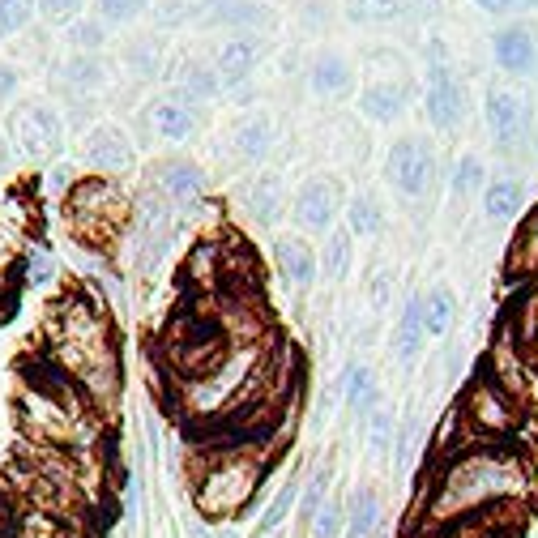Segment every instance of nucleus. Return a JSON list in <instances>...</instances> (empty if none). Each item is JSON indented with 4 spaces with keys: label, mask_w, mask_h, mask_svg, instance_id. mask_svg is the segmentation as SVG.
Wrapping results in <instances>:
<instances>
[{
    "label": "nucleus",
    "mask_w": 538,
    "mask_h": 538,
    "mask_svg": "<svg viewBox=\"0 0 538 538\" xmlns=\"http://www.w3.org/2000/svg\"><path fill=\"white\" fill-rule=\"evenodd\" d=\"M65 223L86 252H112L120 235H129L133 201L124 193V184L112 176L73 180V188L65 193Z\"/></svg>",
    "instance_id": "nucleus-4"
},
{
    "label": "nucleus",
    "mask_w": 538,
    "mask_h": 538,
    "mask_svg": "<svg viewBox=\"0 0 538 538\" xmlns=\"http://www.w3.org/2000/svg\"><path fill=\"white\" fill-rule=\"evenodd\" d=\"M479 9H487V13H504V9H513V0H474Z\"/></svg>",
    "instance_id": "nucleus-45"
},
{
    "label": "nucleus",
    "mask_w": 538,
    "mask_h": 538,
    "mask_svg": "<svg viewBox=\"0 0 538 538\" xmlns=\"http://www.w3.org/2000/svg\"><path fill=\"white\" fill-rule=\"evenodd\" d=\"M453 321H457V299H453V291L449 287H432L423 295V329L432 338H445L449 329H453Z\"/></svg>",
    "instance_id": "nucleus-29"
},
{
    "label": "nucleus",
    "mask_w": 538,
    "mask_h": 538,
    "mask_svg": "<svg viewBox=\"0 0 538 538\" xmlns=\"http://www.w3.org/2000/svg\"><path fill=\"white\" fill-rule=\"evenodd\" d=\"M257 60H261V43L252 35H235V39H227L223 47H218L214 69H218V77H223V86H240V82L252 77Z\"/></svg>",
    "instance_id": "nucleus-21"
},
{
    "label": "nucleus",
    "mask_w": 538,
    "mask_h": 538,
    "mask_svg": "<svg viewBox=\"0 0 538 538\" xmlns=\"http://www.w3.org/2000/svg\"><path fill=\"white\" fill-rule=\"evenodd\" d=\"M483 116H487V129H492V137L500 141V146H517V141L526 137V129H530L526 103H521L517 94H509V90H492V94H487Z\"/></svg>",
    "instance_id": "nucleus-14"
},
{
    "label": "nucleus",
    "mask_w": 538,
    "mask_h": 538,
    "mask_svg": "<svg viewBox=\"0 0 538 538\" xmlns=\"http://www.w3.org/2000/svg\"><path fill=\"white\" fill-rule=\"evenodd\" d=\"M389 436H393V419L385 415V410H376V415H372V445L389 449Z\"/></svg>",
    "instance_id": "nucleus-43"
},
{
    "label": "nucleus",
    "mask_w": 538,
    "mask_h": 538,
    "mask_svg": "<svg viewBox=\"0 0 538 538\" xmlns=\"http://www.w3.org/2000/svg\"><path fill=\"white\" fill-rule=\"evenodd\" d=\"M35 18V0H0V43L13 39Z\"/></svg>",
    "instance_id": "nucleus-38"
},
{
    "label": "nucleus",
    "mask_w": 538,
    "mask_h": 538,
    "mask_svg": "<svg viewBox=\"0 0 538 538\" xmlns=\"http://www.w3.org/2000/svg\"><path fill=\"white\" fill-rule=\"evenodd\" d=\"M18 82H22L18 69H13L9 60H0V103H9L13 94H18Z\"/></svg>",
    "instance_id": "nucleus-44"
},
{
    "label": "nucleus",
    "mask_w": 538,
    "mask_h": 538,
    "mask_svg": "<svg viewBox=\"0 0 538 538\" xmlns=\"http://www.w3.org/2000/svg\"><path fill=\"white\" fill-rule=\"evenodd\" d=\"M65 43H69V52H103V43H107L103 18H73L65 30Z\"/></svg>",
    "instance_id": "nucleus-34"
},
{
    "label": "nucleus",
    "mask_w": 538,
    "mask_h": 538,
    "mask_svg": "<svg viewBox=\"0 0 538 538\" xmlns=\"http://www.w3.org/2000/svg\"><path fill=\"white\" fill-rule=\"evenodd\" d=\"M39 355L52 359L99 406L103 419L112 415V406L120 398V346L103 295H94L90 287L56 295L43 316Z\"/></svg>",
    "instance_id": "nucleus-1"
},
{
    "label": "nucleus",
    "mask_w": 538,
    "mask_h": 538,
    "mask_svg": "<svg viewBox=\"0 0 538 538\" xmlns=\"http://www.w3.org/2000/svg\"><path fill=\"white\" fill-rule=\"evenodd\" d=\"M244 214H248L261 231L274 227L278 218L287 214V188H282V176L265 171V176L252 180V184H248V193H244Z\"/></svg>",
    "instance_id": "nucleus-19"
},
{
    "label": "nucleus",
    "mask_w": 538,
    "mask_h": 538,
    "mask_svg": "<svg viewBox=\"0 0 538 538\" xmlns=\"http://www.w3.org/2000/svg\"><path fill=\"white\" fill-rule=\"evenodd\" d=\"M171 94L184 99V103H193V107H201V103H210V99L223 94V77H218V69L210 65V60H197V56L180 60L176 77H171Z\"/></svg>",
    "instance_id": "nucleus-17"
},
{
    "label": "nucleus",
    "mask_w": 538,
    "mask_h": 538,
    "mask_svg": "<svg viewBox=\"0 0 538 538\" xmlns=\"http://www.w3.org/2000/svg\"><path fill=\"white\" fill-rule=\"evenodd\" d=\"M47 82H52L56 99L73 112V120H82L94 107V99L103 94V86H107V60L99 52H69L65 60H56L52 65Z\"/></svg>",
    "instance_id": "nucleus-7"
},
{
    "label": "nucleus",
    "mask_w": 538,
    "mask_h": 538,
    "mask_svg": "<svg viewBox=\"0 0 538 538\" xmlns=\"http://www.w3.org/2000/svg\"><path fill=\"white\" fill-rule=\"evenodd\" d=\"M509 274L513 278H530L538 274V210L517 227L513 248H509Z\"/></svg>",
    "instance_id": "nucleus-27"
},
{
    "label": "nucleus",
    "mask_w": 538,
    "mask_h": 538,
    "mask_svg": "<svg viewBox=\"0 0 538 538\" xmlns=\"http://www.w3.org/2000/svg\"><path fill=\"white\" fill-rule=\"evenodd\" d=\"M22 265V282H35V287H43V282H52V274H56V269H52V257H47V252H26V257L18 261Z\"/></svg>",
    "instance_id": "nucleus-41"
},
{
    "label": "nucleus",
    "mask_w": 538,
    "mask_h": 538,
    "mask_svg": "<svg viewBox=\"0 0 538 538\" xmlns=\"http://www.w3.org/2000/svg\"><path fill=\"white\" fill-rule=\"evenodd\" d=\"M492 52H496V65L504 73H530L538 60V43L526 26H504L492 43Z\"/></svg>",
    "instance_id": "nucleus-23"
},
{
    "label": "nucleus",
    "mask_w": 538,
    "mask_h": 538,
    "mask_svg": "<svg viewBox=\"0 0 538 538\" xmlns=\"http://www.w3.org/2000/svg\"><path fill=\"white\" fill-rule=\"evenodd\" d=\"M325 500H329V466H316L312 479H308V492L299 496V517H304V526H308V517L321 509Z\"/></svg>",
    "instance_id": "nucleus-40"
},
{
    "label": "nucleus",
    "mask_w": 538,
    "mask_h": 538,
    "mask_svg": "<svg viewBox=\"0 0 538 538\" xmlns=\"http://www.w3.org/2000/svg\"><path fill=\"white\" fill-rule=\"evenodd\" d=\"M197 18L210 26H223V30H265L274 22V13L261 0H205L197 9Z\"/></svg>",
    "instance_id": "nucleus-16"
},
{
    "label": "nucleus",
    "mask_w": 538,
    "mask_h": 538,
    "mask_svg": "<svg viewBox=\"0 0 538 538\" xmlns=\"http://www.w3.org/2000/svg\"><path fill=\"white\" fill-rule=\"evenodd\" d=\"M423 112L440 133H453L457 124L466 120V86L457 82V73L449 65H440V60H432V69H427Z\"/></svg>",
    "instance_id": "nucleus-9"
},
{
    "label": "nucleus",
    "mask_w": 538,
    "mask_h": 538,
    "mask_svg": "<svg viewBox=\"0 0 538 538\" xmlns=\"http://www.w3.org/2000/svg\"><path fill=\"white\" fill-rule=\"evenodd\" d=\"M423 342H427V329H423V295H410L406 308H402V321H398V359L415 363L423 355Z\"/></svg>",
    "instance_id": "nucleus-26"
},
{
    "label": "nucleus",
    "mask_w": 538,
    "mask_h": 538,
    "mask_svg": "<svg viewBox=\"0 0 538 538\" xmlns=\"http://www.w3.org/2000/svg\"><path fill=\"white\" fill-rule=\"evenodd\" d=\"M436 462L445 466H432V474H427V487H432L427 517H432V526L526 500L530 492V466L513 449V440H474V445H462L449 457H436Z\"/></svg>",
    "instance_id": "nucleus-2"
},
{
    "label": "nucleus",
    "mask_w": 538,
    "mask_h": 538,
    "mask_svg": "<svg viewBox=\"0 0 538 538\" xmlns=\"http://www.w3.org/2000/svg\"><path fill=\"white\" fill-rule=\"evenodd\" d=\"M346 13H351V22H359V26L393 22L402 13V0H346Z\"/></svg>",
    "instance_id": "nucleus-37"
},
{
    "label": "nucleus",
    "mask_w": 538,
    "mask_h": 538,
    "mask_svg": "<svg viewBox=\"0 0 538 538\" xmlns=\"http://www.w3.org/2000/svg\"><path fill=\"white\" fill-rule=\"evenodd\" d=\"M231 150H235V158H244V163H261V158L274 150V120L265 112H252L248 120H240L231 133Z\"/></svg>",
    "instance_id": "nucleus-24"
},
{
    "label": "nucleus",
    "mask_w": 538,
    "mask_h": 538,
    "mask_svg": "<svg viewBox=\"0 0 538 538\" xmlns=\"http://www.w3.org/2000/svg\"><path fill=\"white\" fill-rule=\"evenodd\" d=\"M457 423L470 440H513L521 423V402H513L492 376H479L457 406Z\"/></svg>",
    "instance_id": "nucleus-5"
},
{
    "label": "nucleus",
    "mask_w": 538,
    "mask_h": 538,
    "mask_svg": "<svg viewBox=\"0 0 538 538\" xmlns=\"http://www.w3.org/2000/svg\"><path fill=\"white\" fill-rule=\"evenodd\" d=\"M308 90L316 99H346L355 90V69L342 52H321L308 69Z\"/></svg>",
    "instance_id": "nucleus-20"
},
{
    "label": "nucleus",
    "mask_w": 538,
    "mask_h": 538,
    "mask_svg": "<svg viewBox=\"0 0 538 538\" xmlns=\"http://www.w3.org/2000/svg\"><path fill=\"white\" fill-rule=\"evenodd\" d=\"M342 210V188L338 180H329V176H312L299 184V193L291 201V218H295V227L299 231H308V235H321L334 227V218Z\"/></svg>",
    "instance_id": "nucleus-10"
},
{
    "label": "nucleus",
    "mask_w": 538,
    "mask_h": 538,
    "mask_svg": "<svg viewBox=\"0 0 538 538\" xmlns=\"http://www.w3.org/2000/svg\"><path fill=\"white\" fill-rule=\"evenodd\" d=\"M35 9L43 13V18H52L60 26H69L77 13H82V0H35Z\"/></svg>",
    "instance_id": "nucleus-42"
},
{
    "label": "nucleus",
    "mask_w": 538,
    "mask_h": 538,
    "mask_svg": "<svg viewBox=\"0 0 538 538\" xmlns=\"http://www.w3.org/2000/svg\"><path fill=\"white\" fill-rule=\"evenodd\" d=\"M150 5H154V0H94V9H99V18H103V22H116V26L146 18Z\"/></svg>",
    "instance_id": "nucleus-39"
},
{
    "label": "nucleus",
    "mask_w": 538,
    "mask_h": 538,
    "mask_svg": "<svg viewBox=\"0 0 538 538\" xmlns=\"http://www.w3.org/2000/svg\"><path fill=\"white\" fill-rule=\"evenodd\" d=\"M150 188L163 193L171 205H197L205 197V188H210V176H205V167L188 163V158H163L150 171Z\"/></svg>",
    "instance_id": "nucleus-12"
},
{
    "label": "nucleus",
    "mask_w": 538,
    "mask_h": 538,
    "mask_svg": "<svg viewBox=\"0 0 538 538\" xmlns=\"http://www.w3.org/2000/svg\"><path fill=\"white\" fill-rule=\"evenodd\" d=\"M124 69H129L137 82H150V77L163 73V43L154 35H141L124 43Z\"/></svg>",
    "instance_id": "nucleus-28"
},
{
    "label": "nucleus",
    "mask_w": 538,
    "mask_h": 538,
    "mask_svg": "<svg viewBox=\"0 0 538 538\" xmlns=\"http://www.w3.org/2000/svg\"><path fill=\"white\" fill-rule=\"evenodd\" d=\"M410 103V82L406 77H398V82H385V77H376V82H368L359 90V112L376 120V124H393Z\"/></svg>",
    "instance_id": "nucleus-18"
},
{
    "label": "nucleus",
    "mask_w": 538,
    "mask_h": 538,
    "mask_svg": "<svg viewBox=\"0 0 538 538\" xmlns=\"http://www.w3.org/2000/svg\"><path fill=\"white\" fill-rule=\"evenodd\" d=\"M342 530H346V504L338 496H329L321 509L308 517V534L312 538H342Z\"/></svg>",
    "instance_id": "nucleus-35"
},
{
    "label": "nucleus",
    "mask_w": 538,
    "mask_h": 538,
    "mask_svg": "<svg viewBox=\"0 0 538 538\" xmlns=\"http://www.w3.org/2000/svg\"><path fill=\"white\" fill-rule=\"evenodd\" d=\"M385 521V500L376 487H359V492L346 500V530L342 538H376Z\"/></svg>",
    "instance_id": "nucleus-22"
},
{
    "label": "nucleus",
    "mask_w": 538,
    "mask_h": 538,
    "mask_svg": "<svg viewBox=\"0 0 538 538\" xmlns=\"http://www.w3.org/2000/svg\"><path fill=\"white\" fill-rule=\"evenodd\" d=\"M146 124L154 137L171 141V146H180V141H188L197 129H201V107L176 99V94H167V99H154L146 107Z\"/></svg>",
    "instance_id": "nucleus-13"
},
{
    "label": "nucleus",
    "mask_w": 538,
    "mask_h": 538,
    "mask_svg": "<svg viewBox=\"0 0 538 538\" xmlns=\"http://www.w3.org/2000/svg\"><path fill=\"white\" fill-rule=\"evenodd\" d=\"M385 180L398 188L402 197L419 201L427 197V188L436 180V154H432V141L427 137H398L389 146L385 158Z\"/></svg>",
    "instance_id": "nucleus-8"
},
{
    "label": "nucleus",
    "mask_w": 538,
    "mask_h": 538,
    "mask_svg": "<svg viewBox=\"0 0 538 538\" xmlns=\"http://www.w3.org/2000/svg\"><path fill=\"white\" fill-rule=\"evenodd\" d=\"M521 201H526V188H521V180H513V176H504V180H496V184H487V188H483V197H479L483 214L492 218V223H509V218H517Z\"/></svg>",
    "instance_id": "nucleus-25"
},
{
    "label": "nucleus",
    "mask_w": 538,
    "mask_h": 538,
    "mask_svg": "<svg viewBox=\"0 0 538 538\" xmlns=\"http://www.w3.org/2000/svg\"><path fill=\"white\" fill-rule=\"evenodd\" d=\"M82 158L86 167H94V176H124V171L133 167V141L124 129L116 124H94V129L82 137Z\"/></svg>",
    "instance_id": "nucleus-11"
},
{
    "label": "nucleus",
    "mask_w": 538,
    "mask_h": 538,
    "mask_svg": "<svg viewBox=\"0 0 538 538\" xmlns=\"http://www.w3.org/2000/svg\"><path fill=\"white\" fill-rule=\"evenodd\" d=\"M483 184H487L483 158H479V154L457 158V167H453V176H449V193H453L457 201H470V197H479V193H483Z\"/></svg>",
    "instance_id": "nucleus-31"
},
{
    "label": "nucleus",
    "mask_w": 538,
    "mask_h": 538,
    "mask_svg": "<svg viewBox=\"0 0 538 538\" xmlns=\"http://www.w3.org/2000/svg\"><path fill=\"white\" fill-rule=\"evenodd\" d=\"M274 261H278L282 278H287L291 287H312L316 269H321L316 248L308 244V235H299V231H282L278 235V240H274Z\"/></svg>",
    "instance_id": "nucleus-15"
},
{
    "label": "nucleus",
    "mask_w": 538,
    "mask_h": 538,
    "mask_svg": "<svg viewBox=\"0 0 538 538\" xmlns=\"http://www.w3.org/2000/svg\"><path fill=\"white\" fill-rule=\"evenodd\" d=\"M342 398L351 406H359V410H372L376 402H381V389H376L372 372L363 368V363H351V368L342 372Z\"/></svg>",
    "instance_id": "nucleus-33"
},
{
    "label": "nucleus",
    "mask_w": 538,
    "mask_h": 538,
    "mask_svg": "<svg viewBox=\"0 0 538 538\" xmlns=\"http://www.w3.org/2000/svg\"><path fill=\"white\" fill-rule=\"evenodd\" d=\"M295 504H299V483H295V479H287V483L278 487V496L269 500V509L261 513V526H257V534H269V530H278L282 521H287V513L295 509Z\"/></svg>",
    "instance_id": "nucleus-36"
},
{
    "label": "nucleus",
    "mask_w": 538,
    "mask_h": 538,
    "mask_svg": "<svg viewBox=\"0 0 538 538\" xmlns=\"http://www.w3.org/2000/svg\"><path fill=\"white\" fill-rule=\"evenodd\" d=\"M5 133L30 163H56L65 150V120L52 103H18L5 120Z\"/></svg>",
    "instance_id": "nucleus-6"
},
{
    "label": "nucleus",
    "mask_w": 538,
    "mask_h": 538,
    "mask_svg": "<svg viewBox=\"0 0 538 538\" xmlns=\"http://www.w3.org/2000/svg\"><path fill=\"white\" fill-rule=\"evenodd\" d=\"M351 240H355L351 231H342V227H329L325 252H321V257H316V261H321V269H325V278L342 282L346 274H351Z\"/></svg>",
    "instance_id": "nucleus-32"
},
{
    "label": "nucleus",
    "mask_w": 538,
    "mask_h": 538,
    "mask_svg": "<svg viewBox=\"0 0 538 538\" xmlns=\"http://www.w3.org/2000/svg\"><path fill=\"white\" fill-rule=\"evenodd\" d=\"M346 231L376 240V235L385 231V210H381V201H376L372 193H359L351 205H346Z\"/></svg>",
    "instance_id": "nucleus-30"
},
{
    "label": "nucleus",
    "mask_w": 538,
    "mask_h": 538,
    "mask_svg": "<svg viewBox=\"0 0 538 538\" xmlns=\"http://www.w3.org/2000/svg\"><path fill=\"white\" fill-rule=\"evenodd\" d=\"M265 457L252 449H197L193 462V504L205 521L244 517L265 479Z\"/></svg>",
    "instance_id": "nucleus-3"
}]
</instances>
